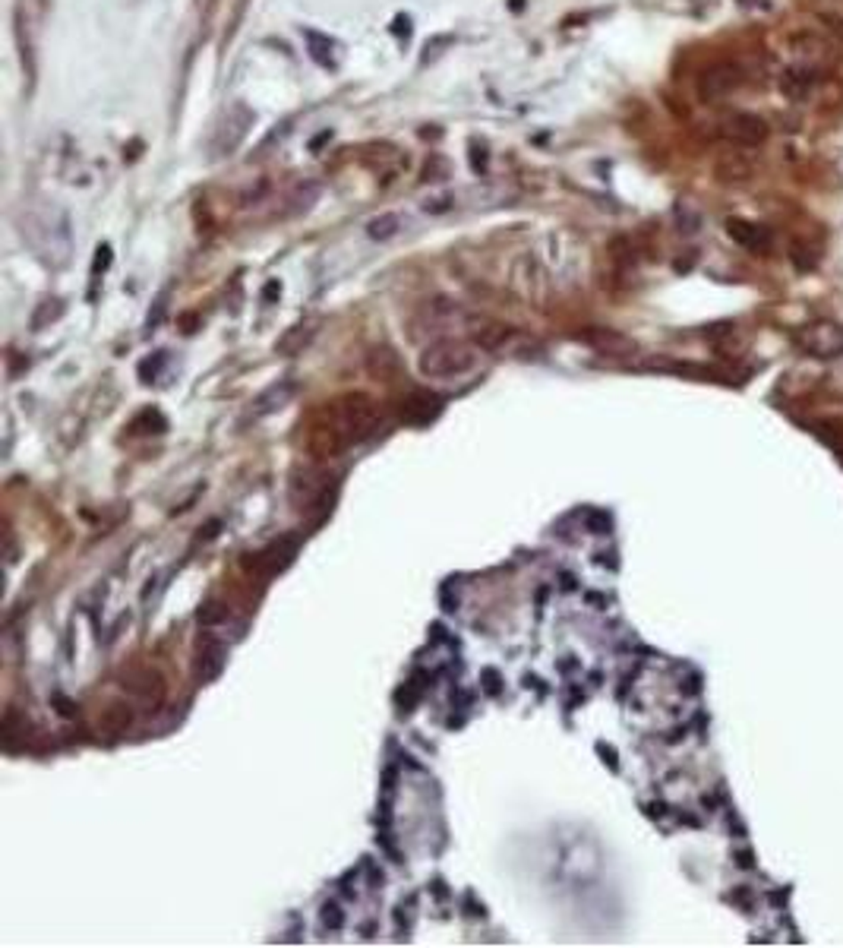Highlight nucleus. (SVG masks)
<instances>
[{
  "instance_id": "1",
  "label": "nucleus",
  "mask_w": 843,
  "mask_h": 948,
  "mask_svg": "<svg viewBox=\"0 0 843 948\" xmlns=\"http://www.w3.org/2000/svg\"><path fill=\"white\" fill-rule=\"evenodd\" d=\"M382 427L380 405L364 392H348L335 402H329L307 430V452L313 462H329L339 458L345 449L360 446L364 440Z\"/></svg>"
},
{
  "instance_id": "2",
  "label": "nucleus",
  "mask_w": 843,
  "mask_h": 948,
  "mask_svg": "<svg viewBox=\"0 0 843 948\" xmlns=\"http://www.w3.org/2000/svg\"><path fill=\"white\" fill-rule=\"evenodd\" d=\"M22 235L51 263H67L70 253V222L61 209H32L22 222Z\"/></svg>"
},
{
  "instance_id": "3",
  "label": "nucleus",
  "mask_w": 843,
  "mask_h": 948,
  "mask_svg": "<svg viewBox=\"0 0 843 948\" xmlns=\"http://www.w3.org/2000/svg\"><path fill=\"white\" fill-rule=\"evenodd\" d=\"M478 364L474 348L464 345L458 339H436L433 345L423 348L421 354V374L430 380H446V376H462Z\"/></svg>"
},
{
  "instance_id": "4",
  "label": "nucleus",
  "mask_w": 843,
  "mask_h": 948,
  "mask_svg": "<svg viewBox=\"0 0 843 948\" xmlns=\"http://www.w3.org/2000/svg\"><path fill=\"white\" fill-rule=\"evenodd\" d=\"M335 487V478L319 465H300V468L291 471L288 481V497L291 506L298 513H313L316 506H323L329 499V490Z\"/></svg>"
},
{
  "instance_id": "5",
  "label": "nucleus",
  "mask_w": 843,
  "mask_h": 948,
  "mask_svg": "<svg viewBox=\"0 0 843 948\" xmlns=\"http://www.w3.org/2000/svg\"><path fill=\"white\" fill-rule=\"evenodd\" d=\"M468 326H478V319L464 313L455 301H433V304H423L421 313L411 319V329H414V339H423V335H433V339H443L446 333L452 329H468Z\"/></svg>"
},
{
  "instance_id": "6",
  "label": "nucleus",
  "mask_w": 843,
  "mask_h": 948,
  "mask_svg": "<svg viewBox=\"0 0 843 948\" xmlns=\"http://www.w3.org/2000/svg\"><path fill=\"white\" fill-rule=\"evenodd\" d=\"M793 345L802 354L818 360H834L843 354V326L834 319H815V323L799 326L793 333Z\"/></svg>"
},
{
  "instance_id": "7",
  "label": "nucleus",
  "mask_w": 843,
  "mask_h": 948,
  "mask_svg": "<svg viewBox=\"0 0 843 948\" xmlns=\"http://www.w3.org/2000/svg\"><path fill=\"white\" fill-rule=\"evenodd\" d=\"M767 133L771 130H767L765 118L749 114V111L726 114V118L720 120V136H724L730 145H740V149H758V145L767 139Z\"/></svg>"
},
{
  "instance_id": "8",
  "label": "nucleus",
  "mask_w": 843,
  "mask_h": 948,
  "mask_svg": "<svg viewBox=\"0 0 843 948\" xmlns=\"http://www.w3.org/2000/svg\"><path fill=\"white\" fill-rule=\"evenodd\" d=\"M746 83V73L736 63H714L699 77V98L701 102H724L726 95L740 89Z\"/></svg>"
},
{
  "instance_id": "9",
  "label": "nucleus",
  "mask_w": 843,
  "mask_h": 948,
  "mask_svg": "<svg viewBox=\"0 0 843 948\" xmlns=\"http://www.w3.org/2000/svg\"><path fill=\"white\" fill-rule=\"evenodd\" d=\"M250 127H253V111H250L247 104L237 102L228 108V114L222 118V124H218V130H215V155H231L237 149V145L247 139Z\"/></svg>"
},
{
  "instance_id": "10",
  "label": "nucleus",
  "mask_w": 843,
  "mask_h": 948,
  "mask_svg": "<svg viewBox=\"0 0 843 948\" xmlns=\"http://www.w3.org/2000/svg\"><path fill=\"white\" fill-rule=\"evenodd\" d=\"M124 686L133 699L143 702L149 712L161 708V702L168 699V683L155 667H133V671L124 677Z\"/></svg>"
},
{
  "instance_id": "11",
  "label": "nucleus",
  "mask_w": 843,
  "mask_h": 948,
  "mask_svg": "<svg viewBox=\"0 0 843 948\" xmlns=\"http://www.w3.org/2000/svg\"><path fill=\"white\" fill-rule=\"evenodd\" d=\"M758 171V161L749 149H740L733 145L730 153H724L717 161H714V174H717L720 184H749Z\"/></svg>"
},
{
  "instance_id": "12",
  "label": "nucleus",
  "mask_w": 843,
  "mask_h": 948,
  "mask_svg": "<svg viewBox=\"0 0 843 948\" xmlns=\"http://www.w3.org/2000/svg\"><path fill=\"white\" fill-rule=\"evenodd\" d=\"M16 45H20L22 73L29 79V92L35 89V77H38V57H35V29L29 20V10L22 7V0L16 4Z\"/></svg>"
},
{
  "instance_id": "13",
  "label": "nucleus",
  "mask_w": 843,
  "mask_h": 948,
  "mask_svg": "<svg viewBox=\"0 0 843 948\" xmlns=\"http://www.w3.org/2000/svg\"><path fill=\"white\" fill-rule=\"evenodd\" d=\"M726 235L740 243L742 250L755 253V257H765L767 250H771V231L758 222H749V218H726Z\"/></svg>"
},
{
  "instance_id": "14",
  "label": "nucleus",
  "mask_w": 843,
  "mask_h": 948,
  "mask_svg": "<svg viewBox=\"0 0 843 948\" xmlns=\"http://www.w3.org/2000/svg\"><path fill=\"white\" fill-rule=\"evenodd\" d=\"M294 554H298V538H282V540H275V544L266 547V550H259V554H250L253 556V560H250V569L259 575H275L294 560Z\"/></svg>"
},
{
  "instance_id": "15",
  "label": "nucleus",
  "mask_w": 843,
  "mask_h": 948,
  "mask_svg": "<svg viewBox=\"0 0 843 948\" xmlns=\"http://www.w3.org/2000/svg\"><path fill=\"white\" fill-rule=\"evenodd\" d=\"M439 395L433 392H423V389H417V392H411L408 399H401V421H408V424H427L433 421L436 415H439Z\"/></svg>"
},
{
  "instance_id": "16",
  "label": "nucleus",
  "mask_w": 843,
  "mask_h": 948,
  "mask_svg": "<svg viewBox=\"0 0 843 948\" xmlns=\"http://www.w3.org/2000/svg\"><path fill=\"white\" fill-rule=\"evenodd\" d=\"M225 661H228V648H225L222 642H215V639H206V642L200 645V651H196V664H193L196 680H200V683L215 680L225 671Z\"/></svg>"
},
{
  "instance_id": "17",
  "label": "nucleus",
  "mask_w": 843,
  "mask_h": 948,
  "mask_svg": "<svg viewBox=\"0 0 843 948\" xmlns=\"http://www.w3.org/2000/svg\"><path fill=\"white\" fill-rule=\"evenodd\" d=\"M294 395H298V383H294V380H278L275 386H269L263 395H259V399H256V402H253V411H250V417L256 421V417L275 415V411H282L284 405H288L291 399H294Z\"/></svg>"
},
{
  "instance_id": "18",
  "label": "nucleus",
  "mask_w": 843,
  "mask_h": 948,
  "mask_svg": "<svg viewBox=\"0 0 843 948\" xmlns=\"http://www.w3.org/2000/svg\"><path fill=\"white\" fill-rule=\"evenodd\" d=\"M133 727V708L127 705V702H108V705L98 712V730H104V734H127Z\"/></svg>"
},
{
  "instance_id": "19",
  "label": "nucleus",
  "mask_w": 843,
  "mask_h": 948,
  "mask_svg": "<svg viewBox=\"0 0 843 948\" xmlns=\"http://www.w3.org/2000/svg\"><path fill=\"white\" fill-rule=\"evenodd\" d=\"M581 342H588V345H594L597 351H607V354H629L635 351V342L626 339V335L613 333V329H588V333H578Z\"/></svg>"
},
{
  "instance_id": "20",
  "label": "nucleus",
  "mask_w": 843,
  "mask_h": 948,
  "mask_svg": "<svg viewBox=\"0 0 843 948\" xmlns=\"http://www.w3.org/2000/svg\"><path fill=\"white\" fill-rule=\"evenodd\" d=\"M316 200H319V184H313V180H307V184H294V187L282 196V215L288 218V215L307 212Z\"/></svg>"
},
{
  "instance_id": "21",
  "label": "nucleus",
  "mask_w": 843,
  "mask_h": 948,
  "mask_svg": "<svg viewBox=\"0 0 843 948\" xmlns=\"http://www.w3.org/2000/svg\"><path fill=\"white\" fill-rule=\"evenodd\" d=\"M812 86H815V77H812L809 70H787L781 79V92L790 102H806Z\"/></svg>"
},
{
  "instance_id": "22",
  "label": "nucleus",
  "mask_w": 843,
  "mask_h": 948,
  "mask_svg": "<svg viewBox=\"0 0 843 948\" xmlns=\"http://www.w3.org/2000/svg\"><path fill=\"white\" fill-rule=\"evenodd\" d=\"M366 370H370L376 380L389 383V380H395V376H398L401 360H398V354H395L392 348H376V351L366 358Z\"/></svg>"
},
{
  "instance_id": "23",
  "label": "nucleus",
  "mask_w": 843,
  "mask_h": 948,
  "mask_svg": "<svg viewBox=\"0 0 843 948\" xmlns=\"http://www.w3.org/2000/svg\"><path fill=\"white\" fill-rule=\"evenodd\" d=\"M304 38H307V45H310L313 61L323 63V67H335V42L329 38V35H319V32H313V29H307Z\"/></svg>"
},
{
  "instance_id": "24",
  "label": "nucleus",
  "mask_w": 843,
  "mask_h": 948,
  "mask_svg": "<svg viewBox=\"0 0 843 948\" xmlns=\"http://www.w3.org/2000/svg\"><path fill=\"white\" fill-rule=\"evenodd\" d=\"M401 215L398 212H382L376 215V218H370L366 222V235L373 237V241H389V237H395L401 231Z\"/></svg>"
},
{
  "instance_id": "25",
  "label": "nucleus",
  "mask_w": 843,
  "mask_h": 948,
  "mask_svg": "<svg viewBox=\"0 0 843 948\" xmlns=\"http://www.w3.org/2000/svg\"><path fill=\"white\" fill-rule=\"evenodd\" d=\"M313 333H316V329H313L310 323H298V326H291L288 333H284L282 339H278V345H275V348H278V351H284V354H298L300 348H304L307 342L313 339Z\"/></svg>"
},
{
  "instance_id": "26",
  "label": "nucleus",
  "mask_w": 843,
  "mask_h": 948,
  "mask_svg": "<svg viewBox=\"0 0 843 948\" xmlns=\"http://www.w3.org/2000/svg\"><path fill=\"white\" fill-rule=\"evenodd\" d=\"M790 260H793L796 269H802V272H809V269H815V266H818V253H812L809 243H802V241L790 243Z\"/></svg>"
},
{
  "instance_id": "27",
  "label": "nucleus",
  "mask_w": 843,
  "mask_h": 948,
  "mask_svg": "<svg viewBox=\"0 0 843 948\" xmlns=\"http://www.w3.org/2000/svg\"><path fill=\"white\" fill-rule=\"evenodd\" d=\"M61 313H63V304H61L57 298L42 301V307H38V310H35V317H32V326H35V329H42V326L48 323V319L54 323V319L61 317Z\"/></svg>"
},
{
  "instance_id": "28",
  "label": "nucleus",
  "mask_w": 843,
  "mask_h": 948,
  "mask_svg": "<svg viewBox=\"0 0 843 948\" xmlns=\"http://www.w3.org/2000/svg\"><path fill=\"white\" fill-rule=\"evenodd\" d=\"M446 171H449V168H446V161L433 155V159L427 161V168H423V180H443Z\"/></svg>"
},
{
  "instance_id": "29",
  "label": "nucleus",
  "mask_w": 843,
  "mask_h": 948,
  "mask_svg": "<svg viewBox=\"0 0 843 948\" xmlns=\"http://www.w3.org/2000/svg\"><path fill=\"white\" fill-rule=\"evenodd\" d=\"M323 920H325V927L339 929V927H341V914H339V907H335V904H329V907H325Z\"/></svg>"
},
{
  "instance_id": "30",
  "label": "nucleus",
  "mask_w": 843,
  "mask_h": 948,
  "mask_svg": "<svg viewBox=\"0 0 843 948\" xmlns=\"http://www.w3.org/2000/svg\"><path fill=\"white\" fill-rule=\"evenodd\" d=\"M165 310H168V294H161V301H159V307H155V313H149V329L161 323V317H165Z\"/></svg>"
}]
</instances>
